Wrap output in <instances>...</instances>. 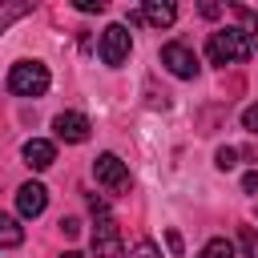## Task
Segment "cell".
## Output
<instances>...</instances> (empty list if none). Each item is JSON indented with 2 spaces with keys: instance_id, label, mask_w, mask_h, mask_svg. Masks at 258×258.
Instances as JSON below:
<instances>
[{
  "instance_id": "obj_1",
  "label": "cell",
  "mask_w": 258,
  "mask_h": 258,
  "mask_svg": "<svg viewBox=\"0 0 258 258\" xmlns=\"http://www.w3.org/2000/svg\"><path fill=\"white\" fill-rule=\"evenodd\" d=\"M258 48V40L242 28H222V32H210L206 40V52L214 64H238V60H250Z\"/></svg>"
},
{
  "instance_id": "obj_2",
  "label": "cell",
  "mask_w": 258,
  "mask_h": 258,
  "mask_svg": "<svg viewBox=\"0 0 258 258\" xmlns=\"http://www.w3.org/2000/svg\"><path fill=\"white\" fill-rule=\"evenodd\" d=\"M8 93H16V97H44L48 93V69L40 60H16L8 69Z\"/></svg>"
},
{
  "instance_id": "obj_3",
  "label": "cell",
  "mask_w": 258,
  "mask_h": 258,
  "mask_svg": "<svg viewBox=\"0 0 258 258\" xmlns=\"http://www.w3.org/2000/svg\"><path fill=\"white\" fill-rule=\"evenodd\" d=\"M129 48H133V40H129V28H125V24H109V28L101 32V60H105L109 69L125 64V60H129Z\"/></svg>"
},
{
  "instance_id": "obj_4",
  "label": "cell",
  "mask_w": 258,
  "mask_h": 258,
  "mask_svg": "<svg viewBox=\"0 0 258 258\" xmlns=\"http://www.w3.org/2000/svg\"><path fill=\"white\" fill-rule=\"evenodd\" d=\"M93 173H97V181H101L109 194H125V189H129V169H125V161H121L117 153H101V157L93 161Z\"/></svg>"
},
{
  "instance_id": "obj_5",
  "label": "cell",
  "mask_w": 258,
  "mask_h": 258,
  "mask_svg": "<svg viewBox=\"0 0 258 258\" xmlns=\"http://www.w3.org/2000/svg\"><path fill=\"white\" fill-rule=\"evenodd\" d=\"M93 258H125L121 230H117V222H113L109 214L93 226Z\"/></svg>"
},
{
  "instance_id": "obj_6",
  "label": "cell",
  "mask_w": 258,
  "mask_h": 258,
  "mask_svg": "<svg viewBox=\"0 0 258 258\" xmlns=\"http://www.w3.org/2000/svg\"><path fill=\"white\" fill-rule=\"evenodd\" d=\"M161 64L173 73V77H181V81H189V77H198V56L181 44V40H169L165 48H161Z\"/></svg>"
},
{
  "instance_id": "obj_7",
  "label": "cell",
  "mask_w": 258,
  "mask_h": 258,
  "mask_svg": "<svg viewBox=\"0 0 258 258\" xmlns=\"http://www.w3.org/2000/svg\"><path fill=\"white\" fill-rule=\"evenodd\" d=\"M52 129H56V137L60 141H69V145H81V141H89V117L85 113H56L52 117Z\"/></svg>"
},
{
  "instance_id": "obj_8",
  "label": "cell",
  "mask_w": 258,
  "mask_h": 258,
  "mask_svg": "<svg viewBox=\"0 0 258 258\" xmlns=\"http://www.w3.org/2000/svg\"><path fill=\"white\" fill-rule=\"evenodd\" d=\"M44 206H48V189H44L40 181H24V185L16 189V210H20L24 218H40Z\"/></svg>"
},
{
  "instance_id": "obj_9",
  "label": "cell",
  "mask_w": 258,
  "mask_h": 258,
  "mask_svg": "<svg viewBox=\"0 0 258 258\" xmlns=\"http://www.w3.org/2000/svg\"><path fill=\"white\" fill-rule=\"evenodd\" d=\"M24 161H28V169H48V165L56 161V145L44 141V137H32V141L24 145Z\"/></svg>"
},
{
  "instance_id": "obj_10",
  "label": "cell",
  "mask_w": 258,
  "mask_h": 258,
  "mask_svg": "<svg viewBox=\"0 0 258 258\" xmlns=\"http://www.w3.org/2000/svg\"><path fill=\"white\" fill-rule=\"evenodd\" d=\"M141 20H149L153 28H169V24L177 20V8H173L169 0H149V4L141 8Z\"/></svg>"
},
{
  "instance_id": "obj_11",
  "label": "cell",
  "mask_w": 258,
  "mask_h": 258,
  "mask_svg": "<svg viewBox=\"0 0 258 258\" xmlns=\"http://www.w3.org/2000/svg\"><path fill=\"white\" fill-rule=\"evenodd\" d=\"M198 258H234V242H226V238H210V242L202 246Z\"/></svg>"
},
{
  "instance_id": "obj_12",
  "label": "cell",
  "mask_w": 258,
  "mask_h": 258,
  "mask_svg": "<svg viewBox=\"0 0 258 258\" xmlns=\"http://www.w3.org/2000/svg\"><path fill=\"white\" fill-rule=\"evenodd\" d=\"M0 246H20V226H16V218H0Z\"/></svg>"
},
{
  "instance_id": "obj_13",
  "label": "cell",
  "mask_w": 258,
  "mask_h": 258,
  "mask_svg": "<svg viewBox=\"0 0 258 258\" xmlns=\"http://www.w3.org/2000/svg\"><path fill=\"white\" fill-rule=\"evenodd\" d=\"M238 246H242V254H246V258H258V234H254L250 226L238 234Z\"/></svg>"
},
{
  "instance_id": "obj_14",
  "label": "cell",
  "mask_w": 258,
  "mask_h": 258,
  "mask_svg": "<svg viewBox=\"0 0 258 258\" xmlns=\"http://www.w3.org/2000/svg\"><path fill=\"white\" fill-rule=\"evenodd\" d=\"M129 258H161V250H157L153 242H137V246L129 250Z\"/></svg>"
},
{
  "instance_id": "obj_15",
  "label": "cell",
  "mask_w": 258,
  "mask_h": 258,
  "mask_svg": "<svg viewBox=\"0 0 258 258\" xmlns=\"http://www.w3.org/2000/svg\"><path fill=\"white\" fill-rule=\"evenodd\" d=\"M234 161H238V153L226 145V149H218V169H234Z\"/></svg>"
},
{
  "instance_id": "obj_16",
  "label": "cell",
  "mask_w": 258,
  "mask_h": 258,
  "mask_svg": "<svg viewBox=\"0 0 258 258\" xmlns=\"http://www.w3.org/2000/svg\"><path fill=\"white\" fill-rule=\"evenodd\" d=\"M242 125H246L250 133H258V101H254V105H250V109L242 113Z\"/></svg>"
},
{
  "instance_id": "obj_17",
  "label": "cell",
  "mask_w": 258,
  "mask_h": 258,
  "mask_svg": "<svg viewBox=\"0 0 258 258\" xmlns=\"http://www.w3.org/2000/svg\"><path fill=\"white\" fill-rule=\"evenodd\" d=\"M81 12H105V0H77Z\"/></svg>"
},
{
  "instance_id": "obj_18",
  "label": "cell",
  "mask_w": 258,
  "mask_h": 258,
  "mask_svg": "<svg viewBox=\"0 0 258 258\" xmlns=\"http://www.w3.org/2000/svg\"><path fill=\"white\" fill-rule=\"evenodd\" d=\"M60 230H64L69 238H77V234H81V222H77V218H64V222H60Z\"/></svg>"
},
{
  "instance_id": "obj_19",
  "label": "cell",
  "mask_w": 258,
  "mask_h": 258,
  "mask_svg": "<svg viewBox=\"0 0 258 258\" xmlns=\"http://www.w3.org/2000/svg\"><path fill=\"white\" fill-rule=\"evenodd\" d=\"M242 189H246V194H258V169H254V173H246V177H242Z\"/></svg>"
},
{
  "instance_id": "obj_20",
  "label": "cell",
  "mask_w": 258,
  "mask_h": 258,
  "mask_svg": "<svg viewBox=\"0 0 258 258\" xmlns=\"http://www.w3.org/2000/svg\"><path fill=\"white\" fill-rule=\"evenodd\" d=\"M60 258H85V254H77V250H69V254H60Z\"/></svg>"
}]
</instances>
